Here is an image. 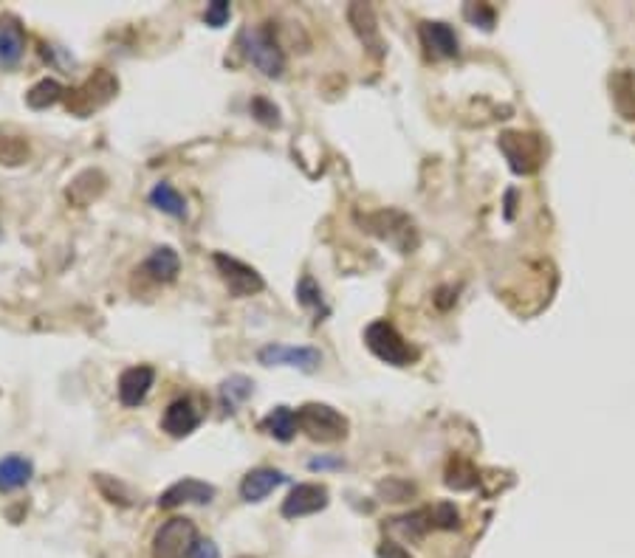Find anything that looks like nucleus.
Wrapping results in <instances>:
<instances>
[{
  "instance_id": "14",
  "label": "nucleus",
  "mask_w": 635,
  "mask_h": 558,
  "mask_svg": "<svg viewBox=\"0 0 635 558\" xmlns=\"http://www.w3.org/2000/svg\"><path fill=\"white\" fill-rule=\"evenodd\" d=\"M421 45L427 48V54L435 57V60H452L460 54V43H457V34L452 26H447V23H438V20H427L421 23Z\"/></svg>"
},
{
  "instance_id": "21",
  "label": "nucleus",
  "mask_w": 635,
  "mask_h": 558,
  "mask_svg": "<svg viewBox=\"0 0 635 558\" xmlns=\"http://www.w3.org/2000/svg\"><path fill=\"white\" fill-rule=\"evenodd\" d=\"M252 395H255V381L249 375H243V373H235V375L224 378L221 386H217V401H221V409L226 411V415H235V411L246 403Z\"/></svg>"
},
{
  "instance_id": "11",
  "label": "nucleus",
  "mask_w": 635,
  "mask_h": 558,
  "mask_svg": "<svg viewBox=\"0 0 635 558\" xmlns=\"http://www.w3.org/2000/svg\"><path fill=\"white\" fill-rule=\"evenodd\" d=\"M217 497V488L204 479H195V477H184L178 482H173L169 488L159 497V507L164 511H173V507L181 505H209Z\"/></svg>"
},
{
  "instance_id": "28",
  "label": "nucleus",
  "mask_w": 635,
  "mask_h": 558,
  "mask_svg": "<svg viewBox=\"0 0 635 558\" xmlns=\"http://www.w3.org/2000/svg\"><path fill=\"white\" fill-rule=\"evenodd\" d=\"M447 485L455 491H469L477 485V474L469 463H460V459H455V463L449 466L447 471Z\"/></svg>"
},
{
  "instance_id": "23",
  "label": "nucleus",
  "mask_w": 635,
  "mask_h": 558,
  "mask_svg": "<svg viewBox=\"0 0 635 558\" xmlns=\"http://www.w3.org/2000/svg\"><path fill=\"white\" fill-rule=\"evenodd\" d=\"M390 530H399L407 539H424L429 530H438L435 507H421V511H412L407 516L390 519Z\"/></svg>"
},
{
  "instance_id": "37",
  "label": "nucleus",
  "mask_w": 635,
  "mask_h": 558,
  "mask_svg": "<svg viewBox=\"0 0 635 558\" xmlns=\"http://www.w3.org/2000/svg\"><path fill=\"white\" fill-rule=\"evenodd\" d=\"M0 237H4V232H0Z\"/></svg>"
},
{
  "instance_id": "26",
  "label": "nucleus",
  "mask_w": 635,
  "mask_h": 558,
  "mask_svg": "<svg viewBox=\"0 0 635 558\" xmlns=\"http://www.w3.org/2000/svg\"><path fill=\"white\" fill-rule=\"evenodd\" d=\"M297 302H300L305 310L316 313V319L328 317V305H325V297H322V288L316 285V279H313L311 274H305V277L297 282Z\"/></svg>"
},
{
  "instance_id": "7",
  "label": "nucleus",
  "mask_w": 635,
  "mask_h": 558,
  "mask_svg": "<svg viewBox=\"0 0 635 558\" xmlns=\"http://www.w3.org/2000/svg\"><path fill=\"white\" fill-rule=\"evenodd\" d=\"M364 226H368V232H373L376 237L387 240L390 246H396L401 254H409L415 246H419V232H415L412 221L404 212H396V209L376 212L370 217H364Z\"/></svg>"
},
{
  "instance_id": "9",
  "label": "nucleus",
  "mask_w": 635,
  "mask_h": 558,
  "mask_svg": "<svg viewBox=\"0 0 635 558\" xmlns=\"http://www.w3.org/2000/svg\"><path fill=\"white\" fill-rule=\"evenodd\" d=\"M263 367H291L300 373H316L322 367V353L316 347H294V345H265L257 353Z\"/></svg>"
},
{
  "instance_id": "35",
  "label": "nucleus",
  "mask_w": 635,
  "mask_h": 558,
  "mask_svg": "<svg viewBox=\"0 0 635 558\" xmlns=\"http://www.w3.org/2000/svg\"><path fill=\"white\" fill-rule=\"evenodd\" d=\"M342 466V459H328V457H316L308 463L311 471H325V468H339Z\"/></svg>"
},
{
  "instance_id": "33",
  "label": "nucleus",
  "mask_w": 635,
  "mask_h": 558,
  "mask_svg": "<svg viewBox=\"0 0 635 558\" xmlns=\"http://www.w3.org/2000/svg\"><path fill=\"white\" fill-rule=\"evenodd\" d=\"M189 558H221V550L212 539H198L189 550Z\"/></svg>"
},
{
  "instance_id": "20",
  "label": "nucleus",
  "mask_w": 635,
  "mask_h": 558,
  "mask_svg": "<svg viewBox=\"0 0 635 558\" xmlns=\"http://www.w3.org/2000/svg\"><path fill=\"white\" fill-rule=\"evenodd\" d=\"M105 184H108V178L100 173V169H85V173H80L74 181H71V186L65 189V198H68L71 206L85 209L91 201H96L102 195Z\"/></svg>"
},
{
  "instance_id": "4",
  "label": "nucleus",
  "mask_w": 635,
  "mask_h": 558,
  "mask_svg": "<svg viewBox=\"0 0 635 558\" xmlns=\"http://www.w3.org/2000/svg\"><path fill=\"white\" fill-rule=\"evenodd\" d=\"M116 93H119V80L111 74V71L100 68V71H93L80 88L65 93V108H68V113L85 118L96 110H102Z\"/></svg>"
},
{
  "instance_id": "6",
  "label": "nucleus",
  "mask_w": 635,
  "mask_h": 558,
  "mask_svg": "<svg viewBox=\"0 0 635 558\" xmlns=\"http://www.w3.org/2000/svg\"><path fill=\"white\" fill-rule=\"evenodd\" d=\"M198 527L187 516L167 519L153 536V558H189L192 544L198 542Z\"/></svg>"
},
{
  "instance_id": "31",
  "label": "nucleus",
  "mask_w": 635,
  "mask_h": 558,
  "mask_svg": "<svg viewBox=\"0 0 635 558\" xmlns=\"http://www.w3.org/2000/svg\"><path fill=\"white\" fill-rule=\"evenodd\" d=\"M379 491H381L390 502H404V499H409V497L415 494V488H412L409 482L396 479V477H390L387 482H381V485H379Z\"/></svg>"
},
{
  "instance_id": "36",
  "label": "nucleus",
  "mask_w": 635,
  "mask_h": 558,
  "mask_svg": "<svg viewBox=\"0 0 635 558\" xmlns=\"http://www.w3.org/2000/svg\"><path fill=\"white\" fill-rule=\"evenodd\" d=\"M240 558H252V555H240Z\"/></svg>"
},
{
  "instance_id": "1",
  "label": "nucleus",
  "mask_w": 635,
  "mask_h": 558,
  "mask_svg": "<svg viewBox=\"0 0 635 558\" xmlns=\"http://www.w3.org/2000/svg\"><path fill=\"white\" fill-rule=\"evenodd\" d=\"M240 45L246 60L268 80H280L285 74V52L280 48L274 37L272 23H260V26H246L240 32Z\"/></svg>"
},
{
  "instance_id": "2",
  "label": "nucleus",
  "mask_w": 635,
  "mask_h": 558,
  "mask_svg": "<svg viewBox=\"0 0 635 558\" xmlns=\"http://www.w3.org/2000/svg\"><path fill=\"white\" fill-rule=\"evenodd\" d=\"M297 429L313 443H339L348 438L351 421L328 403H305L297 409Z\"/></svg>"
},
{
  "instance_id": "29",
  "label": "nucleus",
  "mask_w": 635,
  "mask_h": 558,
  "mask_svg": "<svg viewBox=\"0 0 635 558\" xmlns=\"http://www.w3.org/2000/svg\"><path fill=\"white\" fill-rule=\"evenodd\" d=\"M252 116L260 121V125H265V128H280L283 125L277 105L268 102L265 96H255V99H252Z\"/></svg>"
},
{
  "instance_id": "10",
  "label": "nucleus",
  "mask_w": 635,
  "mask_h": 558,
  "mask_svg": "<svg viewBox=\"0 0 635 558\" xmlns=\"http://www.w3.org/2000/svg\"><path fill=\"white\" fill-rule=\"evenodd\" d=\"M331 502V494L325 485L320 482H300L291 488V494L283 499V507L280 514L285 519H303V516H311V514H320L325 511Z\"/></svg>"
},
{
  "instance_id": "22",
  "label": "nucleus",
  "mask_w": 635,
  "mask_h": 558,
  "mask_svg": "<svg viewBox=\"0 0 635 558\" xmlns=\"http://www.w3.org/2000/svg\"><path fill=\"white\" fill-rule=\"evenodd\" d=\"M260 431L272 434V438L280 440V443H291V440H294V434L300 431L297 429V411L288 409V406H274L260 421Z\"/></svg>"
},
{
  "instance_id": "17",
  "label": "nucleus",
  "mask_w": 635,
  "mask_h": 558,
  "mask_svg": "<svg viewBox=\"0 0 635 558\" xmlns=\"http://www.w3.org/2000/svg\"><path fill=\"white\" fill-rule=\"evenodd\" d=\"M26 54V32L14 17H0V68H17Z\"/></svg>"
},
{
  "instance_id": "18",
  "label": "nucleus",
  "mask_w": 635,
  "mask_h": 558,
  "mask_svg": "<svg viewBox=\"0 0 635 558\" xmlns=\"http://www.w3.org/2000/svg\"><path fill=\"white\" fill-rule=\"evenodd\" d=\"M141 271L148 274L153 282H161V285H169L176 282L178 274H181V257L173 246H159L150 251V257L144 260Z\"/></svg>"
},
{
  "instance_id": "12",
  "label": "nucleus",
  "mask_w": 635,
  "mask_h": 558,
  "mask_svg": "<svg viewBox=\"0 0 635 558\" xmlns=\"http://www.w3.org/2000/svg\"><path fill=\"white\" fill-rule=\"evenodd\" d=\"M156 383V370L148 367V364H139V367H128L119 375V401L121 406L136 409L144 403V398L150 395Z\"/></svg>"
},
{
  "instance_id": "13",
  "label": "nucleus",
  "mask_w": 635,
  "mask_h": 558,
  "mask_svg": "<svg viewBox=\"0 0 635 558\" xmlns=\"http://www.w3.org/2000/svg\"><path fill=\"white\" fill-rule=\"evenodd\" d=\"M198 426H201V411L192 403V398H176L164 409L161 429L169 434V438H176V440L189 438Z\"/></svg>"
},
{
  "instance_id": "27",
  "label": "nucleus",
  "mask_w": 635,
  "mask_h": 558,
  "mask_svg": "<svg viewBox=\"0 0 635 558\" xmlns=\"http://www.w3.org/2000/svg\"><path fill=\"white\" fill-rule=\"evenodd\" d=\"M29 158V141L17 136H0V164L17 166Z\"/></svg>"
},
{
  "instance_id": "32",
  "label": "nucleus",
  "mask_w": 635,
  "mask_h": 558,
  "mask_svg": "<svg viewBox=\"0 0 635 558\" xmlns=\"http://www.w3.org/2000/svg\"><path fill=\"white\" fill-rule=\"evenodd\" d=\"M463 14H467L472 23H477V26H483L486 32L495 26V9H488L486 4H469L467 9H463Z\"/></svg>"
},
{
  "instance_id": "15",
  "label": "nucleus",
  "mask_w": 635,
  "mask_h": 558,
  "mask_svg": "<svg viewBox=\"0 0 635 558\" xmlns=\"http://www.w3.org/2000/svg\"><path fill=\"white\" fill-rule=\"evenodd\" d=\"M285 482H288V477L280 468H268V466L252 468L240 482V499L243 502H263L268 494H272L274 488H280V485H285Z\"/></svg>"
},
{
  "instance_id": "8",
  "label": "nucleus",
  "mask_w": 635,
  "mask_h": 558,
  "mask_svg": "<svg viewBox=\"0 0 635 558\" xmlns=\"http://www.w3.org/2000/svg\"><path fill=\"white\" fill-rule=\"evenodd\" d=\"M217 274H221V279L226 282L229 294L235 299H243V297H255L260 294V290L265 288V279L260 277L257 269H252V265H246L243 260L232 257V254H224V251H215L212 257Z\"/></svg>"
},
{
  "instance_id": "5",
  "label": "nucleus",
  "mask_w": 635,
  "mask_h": 558,
  "mask_svg": "<svg viewBox=\"0 0 635 558\" xmlns=\"http://www.w3.org/2000/svg\"><path fill=\"white\" fill-rule=\"evenodd\" d=\"M500 153L505 156L508 166L517 175H531L543 166L545 161V144L536 133H523V130H508L497 141Z\"/></svg>"
},
{
  "instance_id": "19",
  "label": "nucleus",
  "mask_w": 635,
  "mask_h": 558,
  "mask_svg": "<svg viewBox=\"0 0 635 558\" xmlns=\"http://www.w3.org/2000/svg\"><path fill=\"white\" fill-rule=\"evenodd\" d=\"M34 477V463L23 454H6L0 459V494H14L26 488Z\"/></svg>"
},
{
  "instance_id": "25",
  "label": "nucleus",
  "mask_w": 635,
  "mask_h": 558,
  "mask_svg": "<svg viewBox=\"0 0 635 558\" xmlns=\"http://www.w3.org/2000/svg\"><path fill=\"white\" fill-rule=\"evenodd\" d=\"M65 88L57 82V80H40L29 93H26V105L32 110H45V108H52L57 105L60 99H65Z\"/></svg>"
},
{
  "instance_id": "30",
  "label": "nucleus",
  "mask_w": 635,
  "mask_h": 558,
  "mask_svg": "<svg viewBox=\"0 0 635 558\" xmlns=\"http://www.w3.org/2000/svg\"><path fill=\"white\" fill-rule=\"evenodd\" d=\"M229 17H232V4H226V0H212V4L207 6V12H204V23L212 29L226 26Z\"/></svg>"
},
{
  "instance_id": "16",
  "label": "nucleus",
  "mask_w": 635,
  "mask_h": 558,
  "mask_svg": "<svg viewBox=\"0 0 635 558\" xmlns=\"http://www.w3.org/2000/svg\"><path fill=\"white\" fill-rule=\"evenodd\" d=\"M348 20H351L353 32L359 34V40L364 43V48H370L376 57H381L384 54V40H381V32H379V20H376L373 6L353 4L348 9Z\"/></svg>"
},
{
  "instance_id": "24",
  "label": "nucleus",
  "mask_w": 635,
  "mask_h": 558,
  "mask_svg": "<svg viewBox=\"0 0 635 558\" xmlns=\"http://www.w3.org/2000/svg\"><path fill=\"white\" fill-rule=\"evenodd\" d=\"M148 201H150V206H156L159 212H164V214H169V217H176V221H184V217H187V198L181 195V192H178L173 184H167V181H161V184H156V186L150 189Z\"/></svg>"
},
{
  "instance_id": "3",
  "label": "nucleus",
  "mask_w": 635,
  "mask_h": 558,
  "mask_svg": "<svg viewBox=\"0 0 635 558\" xmlns=\"http://www.w3.org/2000/svg\"><path fill=\"white\" fill-rule=\"evenodd\" d=\"M364 345H368V350L379 361L390 364V367H409V364L419 361V350L387 319H376L364 327Z\"/></svg>"
},
{
  "instance_id": "34",
  "label": "nucleus",
  "mask_w": 635,
  "mask_h": 558,
  "mask_svg": "<svg viewBox=\"0 0 635 558\" xmlns=\"http://www.w3.org/2000/svg\"><path fill=\"white\" fill-rule=\"evenodd\" d=\"M379 558H412V555L401 544H396V542H384L379 547Z\"/></svg>"
}]
</instances>
